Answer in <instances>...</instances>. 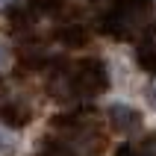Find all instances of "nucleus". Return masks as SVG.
<instances>
[{
  "mask_svg": "<svg viewBox=\"0 0 156 156\" xmlns=\"http://www.w3.org/2000/svg\"><path fill=\"white\" fill-rule=\"evenodd\" d=\"M106 33L121 41H139L156 30V6L153 0H118L103 21Z\"/></svg>",
  "mask_w": 156,
  "mask_h": 156,
  "instance_id": "1",
  "label": "nucleus"
},
{
  "mask_svg": "<svg viewBox=\"0 0 156 156\" xmlns=\"http://www.w3.org/2000/svg\"><path fill=\"white\" fill-rule=\"evenodd\" d=\"M109 77H106L103 62L97 59H83L74 65V71L65 74V86H62V97L74 94V97H97L100 91H106Z\"/></svg>",
  "mask_w": 156,
  "mask_h": 156,
  "instance_id": "2",
  "label": "nucleus"
},
{
  "mask_svg": "<svg viewBox=\"0 0 156 156\" xmlns=\"http://www.w3.org/2000/svg\"><path fill=\"white\" fill-rule=\"evenodd\" d=\"M30 118H33V109H30L21 97H9V100L0 103V124H3V127L18 130V127H27Z\"/></svg>",
  "mask_w": 156,
  "mask_h": 156,
  "instance_id": "3",
  "label": "nucleus"
},
{
  "mask_svg": "<svg viewBox=\"0 0 156 156\" xmlns=\"http://www.w3.org/2000/svg\"><path fill=\"white\" fill-rule=\"evenodd\" d=\"M109 118H112V127L121 133H133V130H139V124H141V115L136 109H130V106H112Z\"/></svg>",
  "mask_w": 156,
  "mask_h": 156,
  "instance_id": "4",
  "label": "nucleus"
},
{
  "mask_svg": "<svg viewBox=\"0 0 156 156\" xmlns=\"http://www.w3.org/2000/svg\"><path fill=\"white\" fill-rule=\"evenodd\" d=\"M115 156H156V136H150L141 144H121Z\"/></svg>",
  "mask_w": 156,
  "mask_h": 156,
  "instance_id": "5",
  "label": "nucleus"
},
{
  "mask_svg": "<svg viewBox=\"0 0 156 156\" xmlns=\"http://www.w3.org/2000/svg\"><path fill=\"white\" fill-rule=\"evenodd\" d=\"M139 62H141V68L156 74V41H144L139 47Z\"/></svg>",
  "mask_w": 156,
  "mask_h": 156,
  "instance_id": "6",
  "label": "nucleus"
},
{
  "mask_svg": "<svg viewBox=\"0 0 156 156\" xmlns=\"http://www.w3.org/2000/svg\"><path fill=\"white\" fill-rule=\"evenodd\" d=\"M18 6H24V0H0V12H12Z\"/></svg>",
  "mask_w": 156,
  "mask_h": 156,
  "instance_id": "7",
  "label": "nucleus"
},
{
  "mask_svg": "<svg viewBox=\"0 0 156 156\" xmlns=\"http://www.w3.org/2000/svg\"><path fill=\"white\" fill-rule=\"evenodd\" d=\"M147 100H150V106L156 109V80L150 83V91H147Z\"/></svg>",
  "mask_w": 156,
  "mask_h": 156,
  "instance_id": "8",
  "label": "nucleus"
}]
</instances>
